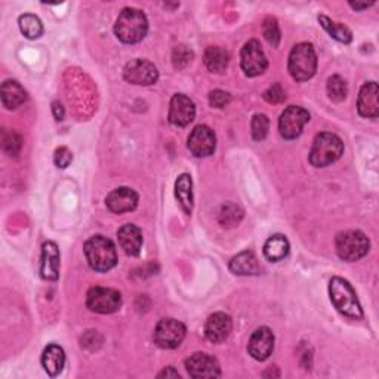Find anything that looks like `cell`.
<instances>
[{"instance_id": "d4e9b609", "label": "cell", "mask_w": 379, "mask_h": 379, "mask_svg": "<svg viewBox=\"0 0 379 379\" xmlns=\"http://www.w3.org/2000/svg\"><path fill=\"white\" fill-rule=\"evenodd\" d=\"M289 241L282 234L271 236L264 245V256L271 263H279L289 255Z\"/></svg>"}, {"instance_id": "52a82bcc", "label": "cell", "mask_w": 379, "mask_h": 379, "mask_svg": "<svg viewBox=\"0 0 379 379\" xmlns=\"http://www.w3.org/2000/svg\"><path fill=\"white\" fill-rule=\"evenodd\" d=\"M86 306L90 311L100 314H113L122 307V295L110 287L95 286L86 295Z\"/></svg>"}, {"instance_id": "7402d4cb", "label": "cell", "mask_w": 379, "mask_h": 379, "mask_svg": "<svg viewBox=\"0 0 379 379\" xmlns=\"http://www.w3.org/2000/svg\"><path fill=\"white\" fill-rule=\"evenodd\" d=\"M0 97H2L4 107L8 110L18 109L27 101L25 89L15 80H6L0 88Z\"/></svg>"}, {"instance_id": "4dcf8cb0", "label": "cell", "mask_w": 379, "mask_h": 379, "mask_svg": "<svg viewBox=\"0 0 379 379\" xmlns=\"http://www.w3.org/2000/svg\"><path fill=\"white\" fill-rule=\"evenodd\" d=\"M263 33H264V37L267 39V42L270 44H272V47L277 48L280 44V28H279V24H277V20L272 18V17H268L264 20V24H263Z\"/></svg>"}, {"instance_id": "836d02e7", "label": "cell", "mask_w": 379, "mask_h": 379, "mask_svg": "<svg viewBox=\"0 0 379 379\" xmlns=\"http://www.w3.org/2000/svg\"><path fill=\"white\" fill-rule=\"evenodd\" d=\"M174 66L175 68H184L187 67L190 63H191V59H193V52L184 47V44H179V47H176L174 49Z\"/></svg>"}, {"instance_id": "ac0fdd59", "label": "cell", "mask_w": 379, "mask_h": 379, "mask_svg": "<svg viewBox=\"0 0 379 379\" xmlns=\"http://www.w3.org/2000/svg\"><path fill=\"white\" fill-rule=\"evenodd\" d=\"M59 249L54 241H44L42 246L40 276L44 280L55 282L59 277Z\"/></svg>"}, {"instance_id": "603a6c76", "label": "cell", "mask_w": 379, "mask_h": 379, "mask_svg": "<svg viewBox=\"0 0 379 379\" xmlns=\"http://www.w3.org/2000/svg\"><path fill=\"white\" fill-rule=\"evenodd\" d=\"M230 270L237 276H255L260 275V264L253 252H241L230 261Z\"/></svg>"}, {"instance_id": "8992f818", "label": "cell", "mask_w": 379, "mask_h": 379, "mask_svg": "<svg viewBox=\"0 0 379 379\" xmlns=\"http://www.w3.org/2000/svg\"><path fill=\"white\" fill-rule=\"evenodd\" d=\"M337 252L341 260L347 263H354L366 256L371 248L369 239L365 233L359 230H348L337 236Z\"/></svg>"}, {"instance_id": "44dd1931", "label": "cell", "mask_w": 379, "mask_h": 379, "mask_svg": "<svg viewBox=\"0 0 379 379\" xmlns=\"http://www.w3.org/2000/svg\"><path fill=\"white\" fill-rule=\"evenodd\" d=\"M64 365H66V353L61 347L51 344L44 348V351L42 354V366L49 376L52 378L58 376L63 372Z\"/></svg>"}, {"instance_id": "ab89813d", "label": "cell", "mask_w": 379, "mask_h": 379, "mask_svg": "<svg viewBox=\"0 0 379 379\" xmlns=\"http://www.w3.org/2000/svg\"><path fill=\"white\" fill-rule=\"evenodd\" d=\"M372 5H373V4H357V2H356V4H353V2L350 4V6H351L353 9H356V11H361V9H368V8H369V6H372Z\"/></svg>"}, {"instance_id": "7c38bea8", "label": "cell", "mask_w": 379, "mask_h": 379, "mask_svg": "<svg viewBox=\"0 0 379 379\" xmlns=\"http://www.w3.org/2000/svg\"><path fill=\"white\" fill-rule=\"evenodd\" d=\"M217 148V136L209 126L199 125L188 136V150L195 157H209Z\"/></svg>"}, {"instance_id": "1f68e13d", "label": "cell", "mask_w": 379, "mask_h": 379, "mask_svg": "<svg viewBox=\"0 0 379 379\" xmlns=\"http://www.w3.org/2000/svg\"><path fill=\"white\" fill-rule=\"evenodd\" d=\"M270 120L265 114H255L252 119V138L255 141H263L268 135Z\"/></svg>"}, {"instance_id": "5bb4252c", "label": "cell", "mask_w": 379, "mask_h": 379, "mask_svg": "<svg viewBox=\"0 0 379 379\" xmlns=\"http://www.w3.org/2000/svg\"><path fill=\"white\" fill-rule=\"evenodd\" d=\"M195 117V105L194 102L184 94H176L171 100L169 109V122L174 126L186 128L188 126Z\"/></svg>"}, {"instance_id": "83f0119b", "label": "cell", "mask_w": 379, "mask_h": 379, "mask_svg": "<svg viewBox=\"0 0 379 379\" xmlns=\"http://www.w3.org/2000/svg\"><path fill=\"white\" fill-rule=\"evenodd\" d=\"M18 24H20L21 33L27 39H32V40L39 39L43 35V24L40 21V18L36 17V15H33V13L21 15L20 20H18Z\"/></svg>"}, {"instance_id": "9c48e42d", "label": "cell", "mask_w": 379, "mask_h": 379, "mask_svg": "<svg viewBox=\"0 0 379 379\" xmlns=\"http://www.w3.org/2000/svg\"><path fill=\"white\" fill-rule=\"evenodd\" d=\"M310 122V113L298 107V105H291L287 107L280 119H279V131L284 140H296L302 133V129Z\"/></svg>"}, {"instance_id": "74e56055", "label": "cell", "mask_w": 379, "mask_h": 379, "mask_svg": "<svg viewBox=\"0 0 379 379\" xmlns=\"http://www.w3.org/2000/svg\"><path fill=\"white\" fill-rule=\"evenodd\" d=\"M52 112H54V117L56 120H63L64 119V107H63V104L61 102H58V101H54L52 102Z\"/></svg>"}, {"instance_id": "f35d334b", "label": "cell", "mask_w": 379, "mask_h": 379, "mask_svg": "<svg viewBox=\"0 0 379 379\" xmlns=\"http://www.w3.org/2000/svg\"><path fill=\"white\" fill-rule=\"evenodd\" d=\"M157 378H179V373L172 366H169V368H166L163 372H160L157 375Z\"/></svg>"}, {"instance_id": "8d00e7d4", "label": "cell", "mask_w": 379, "mask_h": 379, "mask_svg": "<svg viewBox=\"0 0 379 379\" xmlns=\"http://www.w3.org/2000/svg\"><path fill=\"white\" fill-rule=\"evenodd\" d=\"M54 160L58 168L66 169L67 166H70V163L73 162V153L67 147H59L55 150Z\"/></svg>"}, {"instance_id": "3957f363", "label": "cell", "mask_w": 379, "mask_h": 379, "mask_svg": "<svg viewBox=\"0 0 379 379\" xmlns=\"http://www.w3.org/2000/svg\"><path fill=\"white\" fill-rule=\"evenodd\" d=\"M329 295L335 308L345 317L360 320L363 317V310L357 299L353 286L341 277H333L329 283Z\"/></svg>"}, {"instance_id": "7a4b0ae2", "label": "cell", "mask_w": 379, "mask_h": 379, "mask_svg": "<svg viewBox=\"0 0 379 379\" xmlns=\"http://www.w3.org/2000/svg\"><path fill=\"white\" fill-rule=\"evenodd\" d=\"M83 249L89 267L98 272L110 271L117 264V252L114 243L110 239L101 234L90 237L85 243Z\"/></svg>"}, {"instance_id": "4fadbf2b", "label": "cell", "mask_w": 379, "mask_h": 379, "mask_svg": "<svg viewBox=\"0 0 379 379\" xmlns=\"http://www.w3.org/2000/svg\"><path fill=\"white\" fill-rule=\"evenodd\" d=\"M186 368L191 378H219L221 368L219 363L214 356L206 353H194L186 360Z\"/></svg>"}, {"instance_id": "30bf717a", "label": "cell", "mask_w": 379, "mask_h": 379, "mask_svg": "<svg viewBox=\"0 0 379 379\" xmlns=\"http://www.w3.org/2000/svg\"><path fill=\"white\" fill-rule=\"evenodd\" d=\"M240 64L241 70L245 71L249 78H256V76L263 74L268 67V59L261 48L258 40H249L240 54Z\"/></svg>"}, {"instance_id": "ffe728a7", "label": "cell", "mask_w": 379, "mask_h": 379, "mask_svg": "<svg viewBox=\"0 0 379 379\" xmlns=\"http://www.w3.org/2000/svg\"><path fill=\"white\" fill-rule=\"evenodd\" d=\"M119 245L124 252L129 256L140 255L143 248V233L138 227L133 224H125L122 229L117 231Z\"/></svg>"}, {"instance_id": "e0dca14e", "label": "cell", "mask_w": 379, "mask_h": 379, "mask_svg": "<svg viewBox=\"0 0 379 379\" xmlns=\"http://www.w3.org/2000/svg\"><path fill=\"white\" fill-rule=\"evenodd\" d=\"M231 330H233V320L231 317L225 313L212 314L205 325V335L214 344L224 342L230 337Z\"/></svg>"}, {"instance_id": "4316f807", "label": "cell", "mask_w": 379, "mask_h": 379, "mask_svg": "<svg viewBox=\"0 0 379 379\" xmlns=\"http://www.w3.org/2000/svg\"><path fill=\"white\" fill-rule=\"evenodd\" d=\"M318 23L322 24V27L335 40H338L341 43H345V44H348V43H350L353 40L351 30L348 28L347 25L332 21L330 18L325 17V15H320V17H318Z\"/></svg>"}, {"instance_id": "d590c367", "label": "cell", "mask_w": 379, "mask_h": 379, "mask_svg": "<svg viewBox=\"0 0 379 379\" xmlns=\"http://www.w3.org/2000/svg\"><path fill=\"white\" fill-rule=\"evenodd\" d=\"M264 100L270 104H280L286 100V94L283 88L279 83H275L272 86H270L265 92H264Z\"/></svg>"}, {"instance_id": "484cf974", "label": "cell", "mask_w": 379, "mask_h": 379, "mask_svg": "<svg viewBox=\"0 0 379 379\" xmlns=\"http://www.w3.org/2000/svg\"><path fill=\"white\" fill-rule=\"evenodd\" d=\"M230 54L221 47H209L205 52V64L214 73H224L229 67Z\"/></svg>"}, {"instance_id": "2e32d148", "label": "cell", "mask_w": 379, "mask_h": 379, "mask_svg": "<svg viewBox=\"0 0 379 379\" xmlns=\"http://www.w3.org/2000/svg\"><path fill=\"white\" fill-rule=\"evenodd\" d=\"M140 202V195L135 190L129 187H120L113 190L107 199H105V203H107V207L113 212V214H126V212H132L136 209Z\"/></svg>"}, {"instance_id": "e575fe53", "label": "cell", "mask_w": 379, "mask_h": 379, "mask_svg": "<svg viewBox=\"0 0 379 379\" xmlns=\"http://www.w3.org/2000/svg\"><path fill=\"white\" fill-rule=\"evenodd\" d=\"M230 101H231V95L229 92H225V90L217 89V90H212V92L209 94V104L215 109H224L225 105L230 104Z\"/></svg>"}, {"instance_id": "5b68a950", "label": "cell", "mask_w": 379, "mask_h": 379, "mask_svg": "<svg viewBox=\"0 0 379 379\" xmlns=\"http://www.w3.org/2000/svg\"><path fill=\"white\" fill-rule=\"evenodd\" d=\"M317 70V55L311 43H298L289 55V73L298 82L311 79Z\"/></svg>"}, {"instance_id": "8fae6325", "label": "cell", "mask_w": 379, "mask_h": 379, "mask_svg": "<svg viewBox=\"0 0 379 379\" xmlns=\"http://www.w3.org/2000/svg\"><path fill=\"white\" fill-rule=\"evenodd\" d=\"M124 78L126 82L132 85H141L150 86L155 85L159 79V71L153 63L147 61V59H132L124 70Z\"/></svg>"}, {"instance_id": "d6986e66", "label": "cell", "mask_w": 379, "mask_h": 379, "mask_svg": "<svg viewBox=\"0 0 379 379\" xmlns=\"http://www.w3.org/2000/svg\"><path fill=\"white\" fill-rule=\"evenodd\" d=\"M357 110L361 117L376 119L379 116V101H378V85L369 82L363 85L357 100Z\"/></svg>"}, {"instance_id": "f1b7e54d", "label": "cell", "mask_w": 379, "mask_h": 379, "mask_svg": "<svg viewBox=\"0 0 379 379\" xmlns=\"http://www.w3.org/2000/svg\"><path fill=\"white\" fill-rule=\"evenodd\" d=\"M348 94V88L345 80L341 78V76H332V78L327 80V95L332 101L341 102L347 98Z\"/></svg>"}, {"instance_id": "ba28073f", "label": "cell", "mask_w": 379, "mask_h": 379, "mask_svg": "<svg viewBox=\"0 0 379 379\" xmlns=\"http://www.w3.org/2000/svg\"><path fill=\"white\" fill-rule=\"evenodd\" d=\"M186 332V326L175 318H163L157 323L153 338L157 347L164 348V350H174L184 341Z\"/></svg>"}, {"instance_id": "cb8c5ba5", "label": "cell", "mask_w": 379, "mask_h": 379, "mask_svg": "<svg viewBox=\"0 0 379 379\" xmlns=\"http://www.w3.org/2000/svg\"><path fill=\"white\" fill-rule=\"evenodd\" d=\"M175 197L186 214L193 212V181L188 174H181L175 183Z\"/></svg>"}, {"instance_id": "f546056e", "label": "cell", "mask_w": 379, "mask_h": 379, "mask_svg": "<svg viewBox=\"0 0 379 379\" xmlns=\"http://www.w3.org/2000/svg\"><path fill=\"white\" fill-rule=\"evenodd\" d=\"M218 218L224 227H233V225L239 224L240 219L243 218V212H241V209L239 206L230 203V205H225L221 207Z\"/></svg>"}, {"instance_id": "277c9868", "label": "cell", "mask_w": 379, "mask_h": 379, "mask_svg": "<svg viewBox=\"0 0 379 379\" xmlns=\"http://www.w3.org/2000/svg\"><path fill=\"white\" fill-rule=\"evenodd\" d=\"M344 153V143L339 136L330 132L318 133L310 151V163L315 168H326L335 163Z\"/></svg>"}, {"instance_id": "6da1fadb", "label": "cell", "mask_w": 379, "mask_h": 379, "mask_svg": "<svg viewBox=\"0 0 379 379\" xmlns=\"http://www.w3.org/2000/svg\"><path fill=\"white\" fill-rule=\"evenodd\" d=\"M148 32V21L145 13L140 9L126 8L120 12L114 24V33L124 43L133 44L141 42Z\"/></svg>"}, {"instance_id": "d6a6232c", "label": "cell", "mask_w": 379, "mask_h": 379, "mask_svg": "<svg viewBox=\"0 0 379 379\" xmlns=\"http://www.w3.org/2000/svg\"><path fill=\"white\" fill-rule=\"evenodd\" d=\"M23 145V140L18 133L12 132H5L4 135V148L6 153H9V156H18L20 150Z\"/></svg>"}, {"instance_id": "9a60e30c", "label": "cell", "mask_w": 379, "mask_h": 379, "mask_svg": "<svg viewBox=\"0 0 379 379\" xmlns=\"http://www.w3.org/2000/svg\"><path fill=\"white\" fill-rule=\"evenodd\" d=\"M272 350H275V333L265 326L256 329L248 344L249 354L258 361H264L271 356Z\"/></svg>"}]
</instances>
